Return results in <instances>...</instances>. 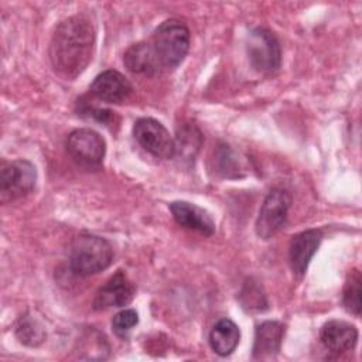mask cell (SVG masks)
Listing matches in <instances>:
<instances>
[{
    "label": "cell",
    "instance_id": "277c9868",
    "mask_svg": "<svg viewBox=\"0 0 362 362\" xmlns=\"http://www.w3.org/2000/svg\"><path fill=\"white\" fill-rule=\"evenodd\" d=\"M246 52L252 68L260 74H274L281 65L280 42L267 28L256 27L249 33Z\"/></svg>",
    "mask_w": 362,
    "mask_h": 362
},
{
    "label": "cell",
    "instance_id": "9a60e30c",
    "mask_svg": "<svg viewBox=\"0 0 362 362\" xmlns=\"http://www.w3.org/2000/svg\"><path fill=\"white\" fill-rule=\"evenodd\" d=\"M123 62L130 72L137 75L153 76L161 69L150 42H137L130 45L123 55Z\"/></svg>",
    "mask_w": 362,
    "mask_h": 362
},
{
    "label": "cell",
    "instance_id": "44dd1931",
    "mask_svg": "<svg viewBox=\"0 0 362 362\" xmlns=\"http://www.w3.org/2000/svg\"><path fill=\"white\" fill-rule=\"evenodd\" d=\"M215 160L218 161V171H221L225 177H232V171H235L236 177L239 175L236 173V165L239 167V161L235 158L232 150L228 146H222L218 150Z\"/></svg>",
    "mask_w": 362,
    "mask_h": 362
},
{
    "label": "cell",
    "instance_id": "2e32d148",
    "mask_svg": "<svg viewBox=\"0 0 362 362\" xmlns=\"http://www.w3.org/2000/svg\"><path fill=\"white\" fill-rule=\"evenodd\" d=\"M239 338L240 332L238 325L229 318H222L212 327L209 332V345L215 354L228 356L238 346Z\"/></svg>",
    "mask_w": 362,
    "mask_h": 362
},
{
    "label": "cell",
    "instance_id": "52a82bcc",
    "mask_svg": "<svg viewBox=\"0 0 362 362\" xmlns=\"http://www.w3.org/2000/svg\"><path fill=\"white\" fill-rule=\"evenodd\" d=\"M290 205V192L283 188H273L266 195L256 219L255 229L257 236L262 239H269L284 228Z\"/></svg>",
    "mask_w": 362,
    "mask_h": 362
},
{
    "label": "cell",
    "instance_id": "5b68a950",
    "mask_svg": "<svg viewBox=\"0 0 362 362\" xmlns=\"http://www.w3.org/2000/svg\"><path fill=\"white\" fill-rule=\"evenodd\" d=\"M37 170L28 160L3 161L0 170V201L3 204L25 197L34 189Z\"/></svg>",
    "mask_w": 362,
    "mask_h": 362
},
{
    "label": "cell",
    "instance_id": "e0dca14e",
    "mask_svg": "<svg viewBox=\"0 0 362 362\" xmlns=\"http://www.w3.org/2000/svg\"><path fill=\"white\" fill-rule=\"evenodd\" d=\"M174 143H175V154H180L181 157H185V158H194L201 147L202 134L194 124L187 123L178 127Z\"/></svg>",
    "mask_w": 362,
    "mask_h": 362
},
{
    "label": "cell",
    "instance_id": "3957f363",
    "mask_svg": "<svg viewBox=\"0 0 362 362\" xmlns=\"http://www.w3.org/2000/svg\"><path fill=\"white\" fill-rule=\"evenodd\" d=\"M150 44L161 68H175L189 49V30L177 18L165 20L154 30Z\"/></svg>",
    "mask_w": 362,
    "mask_h": 362
},
{
    "label": "cell",
    "instance_id": "ba28073f",
    "mask_svg": "<svg viewBox=\"0 0 362 362\" xmlns=\"http://www.w3.org/2000/svg\"><path fill=\"white\" fill-rule=\"evenodd\" d=\"M136 141L157 158H173L175 156V143L163 123L153 117H140L133 126Z\"/></svg>",
    "mask_w": 362,
    "mask_h": 362
},
{
    "label": "cell",
    "instance_id": "4fadbf2b",
    "mask_svg": "<svg viewBox=\"0 0 362 362\" xmlns=\"http://www.w3.org/2000/svg\"><path fill=\"white\" fill-rule=\"evenodd\" d=\"M320 339L329 352L339 355L355 348L358 341V329L355 325L346 321L331 320L321 328Z\"/></svg>",
    "mask_w": 362,
    "mask_h": 362
},
{
    "label": "cell",
    "instance_id": "ac0fdd59",
    "mask_svg": "<svg viewBox=\"0 0 362 362\" xmlns=\"http://www.w3.org/2000/svg\"><path fill=\"white\" fill-rule=\"evenodd\" d=\"M16 337L27 346H38L45 339V329L30 314H24L16 324Z\"/></svg>",
    "mask_w": 362,
    "mask_h": 362
},
{
    "label": "cell",
    "instance_id": "30bf717a",
    "mask_svg": "<svg viewBox=\"0 0 362 362\" xmlns=\"http://www.w3.org/2000/svg\"><path fill=\"white\" fill-rule=\"evenodd\" d=\"M321 240L322 233L320 229H307L291 238L288 246V260L296 276L301 277L307 272Z\"/></svg>",
    "mask_w": 362,
    "mask_h": 362
},
{
    "label": "cell",
    "instance_id": "d6986e66",
    "mask_svg": "<svg viewBox=\"0 0 362 362\" xmlns=\"http://www.w3.org/2000/svg\"><path fill=\"white\" fill-rule=\"evenodd\" d=\"M361 281L359 270L352 269L346 277L342 291V304L345 310L356 317L361 314Z\"/></svg>",
    "mask_w": 362,
    "mask_h": 362
},
{
    "label": "cell",
    "instance_id": "7a4b0ae2",
    "mask_svg": "<svg viewBox=\"0 0 362 362\" xmlns=\"http://www.w3.org/2000/svg\"><path fill=\"white\" fill-rule=\"evenodd\" d=\"M112 260L113 249L110 243L96 235H79L69 247V269L81 277H88L107 269Z\"/></svg>",
    "mask_w": 362,
    "mask_h": 362
},
{
    "label": "cell",
    "instance_id": "6da1fadb",
    "mask_svg": "<svg viewBox=\"0 0 362 362\" xmlns=\"http://www.w3.org/2000/svg\"><path fill=\"white\" fill-rule=\"evenodd\" d=\"M96 31L92 20L85 14H75L62 20L49 42V59L54 71L64 79H75L92 59Z\"/></svg>",
    "mask_w": 362,
    "mask_h": 362
},
{
    "label": "cell",
    "instance_id": "ffe728a7",
    "mask_svg": "<svg viewBox=\"0 0 362 362\" xmlns=\"http://www.w3.org/2000/svg\"><path fill=\"white\" fill-rule=\"evenodd\" d=\"M137 322H139V315H137L136 310L126 308V310L119 311L113 317V320H112V329H113V332L117 337L124 338L137 325Z\"/></svg>",
    "mask_w": 362,
    "mask_h": 362
},
{
    "label": "cell",
    "instance_id": "7402d4cb",
    "mask_svg": "<svg viewBox=\"0 0 362 362\" xmlns=\"http://www.w3.org/2000/svg\"><path fill=\"white\" fill-rule=\"evenodd\" d=\"M83 113H89V117H93L95 120L105 123V124H110L112 122H115V112H112V110L98 109V107H86L83 110Z\"/></svg>",
    "mask_w": 362,
    "mask_h": 362
},
{
    "label": "cell",
    "instance_id": "7c38bea8",
    "mask_svg": "<svg viewBox=\"0 0 362 362\" xmlns=\"http://www.w3.org/2000/svg\"><path fill=\"white\" fill-rule=\"evenodd\" d=\"M170 211L175 222L187 229L211 236L215 232L212 216L202 208L187 201H174L170 204Z\"/></svg>",
    "mask_w": 362,
    "mask_h": 362
},
{
    "label": "cell",
    "instance_id": "9c48e42d",
    "mask_svg": "<svg viewBox=\"0 0 362 362\" xmlns=\"http://www.w3.org/2000/svg\"><path fill=\"white\" fill-rule=\"evenodd\" d=\"M136 294V287L123 270H117L96 293L93 310H107L112 307L127 305Z\"/></svg>",
    "mask_w": 362,
    "mask_h": 362
},
{
    "label": "cell",
    "instance_id": "8992f818",
    "mask_svg": "<svg viewBox=\"0 0 362 362\" xmlns=\"http://www.w3.org/2000/svg\"><path fill=\"white\" fill-rule=\"evenodd\" d=\"M69 157L81 167L86 170H96L102 165L106 143L103 137L88 127L76 129L69 133L65 143Z\"/></svg>",
    "mask_w": 362,
    "mask_h": 362
},
{
    "label": "cell",
    "instance_id": "5bb4252c",
    "mask_svg": "<svg viewBox=\"0 0 362 362\" xmlns=\"http://www.w3.org/2000/svg\"><path fill=\"white\" fill-rule=\"evenodd\" d=\"M286 327L279 321H264L255 332L253 355L255 361L274 359L280 351Z\"/></svg>",
    "mask_w": 362,
    "mask_h": 362
},
{
    "label": "cell",
    "instance_id": "8fae6325",
    "mask_svg": "<svg viewBox=\"0 0 362 362\" xmlns=\"http://www.w3.org/2000/svg\"><path fill=\"white\" fill-rule=\"evenodd\" d=\"M90 92L98 99L107 103H122L127 100L133 92V86L120 72L107 69L99 74L92 85Z\"/></svg>",
    "mask_w": 362,
    "mask_h": 362
}]
</instances>
